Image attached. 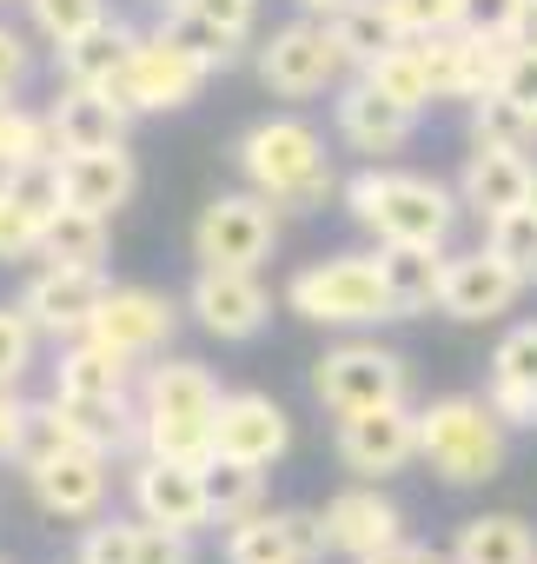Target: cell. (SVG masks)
<instances>
[{
  "label": "cell",
  "instance_id": "45",
  "mask_svg": "<svg viewBox=\"0 0 537 564\" xmlns=\"http://www.w3.org/2000/svg\"><path fill=\"white\" fill-rule=\"evenodd\" d=\"M392 21L405 28V41H425V34L458 28V0H392Z\"/></svg>",
  "mask_w": 537,
  "mask_h": 564
},
{
  "label": "cell",
  "instance_id": "19",
  "mask_svg": "<svg viewBox=\"0 0 537 564\" xmlns=\"http://www.w3.org/2000/svg\"><path fill=\"white\" fill-rule=\"evenodd\" d=\"M28 478H34V498H41L54 518H94L100 498H107V452H94V445H67V452L41 458Z\"/></svg>",
  "mask_w": 537,
  "mask_h": 564
},
{
  "label": "cell",
  "instance_id": "4",
  "mask_svg": "<svg viewBox=\"0 0 537 564\" xmlns=\"http://www.w3.org/2000/svg\"><path fill=\"white\" fill-rule=\"evenodd\" d=\"M504 452H511V438H504V419L491 399L451 392L418 412V458L445 485H491L504 471Z\"/></svg>",
  "mask_w": 537,
  "mask_h": 564
},
{
  "label": "cell",
  "instance_id": "6",
  "mask_svg": "<svg viewBox=\"0 0 537 564\" xmlns=\"http://www.w3.org/2000/svg\"><path fill=\"white\" fill-rule=\"evenodd\" d=\"M206 80H212V67H206L199 54L173 47L166 34H140L133 61H127L120 80L100 87V94H113L127 113H173V107H193V100L206 94Z\"/></svg>",
  "mask_w": 537,
  "mask_h": 564
},
{
  "label": "cell",
  "instance_id": "13",
  "mask_svg": "<svg viewBox=\"0 0 537 564\" xmlns=\"http://www.w3.org/2000/svg\"><path fill=\"white\" fill-rule=\"evenodd\" d=\"M107 272L100 265H47L34 286L21 293V313L34 319V333H54V339H87L100 300H107Z\"/></svg>",
  "mask_w": 537,
  "mask_h": 564
},
{
  "label": "cell",
  "instance_id": "9",
  "mask_svg": "<svg viewBox=\"0 0 537 564\" xmlns=\"http://www.w3.org/2000/svg\"><path fill=\"white\" fill-rule=\"evenodd\" d=\"M339 67H346V54H339L332 28H326L319 14H306V21H286L273 41L259 47V80L273 87V94H286V100L326 94V87L339 80Z\"/></svg>",
  "mask_w": 537,
  "mask_h": 564
},
{
  "label": "cell",
  "instance_id": "18",
  "mask_svg": "<svg viewBox=\"0 0 537 564\" xmlns=\"http://www.w3.org/2000/svg\"><path fill=\"white\" fill-rule=\"evenodd\" d=\"M326 544L339 551V557H372V551H392L398 538H405V511L385 498V491H372V485H359V491H339L326 511Z\"/></svg>",
  "mask_w": 537,
  "mask_h": 564
},
{
  "label": "cell",
  "instance_id": "37",
  "mask_svg": "<svg viewBox=\"0 0 537 564\" xmlns=\"http://www.w3.org/2000/svg\"><path fill=\"white\" fill-rule=\"evenodd\" d=\"M484 246L524 279V286H537V213L530 206H511V213L484 219Z\"/></svg>",
  "mask_w": 537,
  "mask_h": 564
},
{
  "label": "cell",
  "instance_id": "55",
  "mask_svg": "<svg viewBox=\"0 0 537 564\" xmlns=\"http://www.w3.org/2000/svg\"><path fill=\"white\" fill-rule=\"evenodd\" d=\"M530 213H537V180H530Z\"/></svg>",
  "mask_w": 537,
  "mask_h": 564
},
{
  "label": "cell",
  "instance_id": "23",
  "mask_svg": "<svg viewBox=\"0 0 537 564\" xmlns=\"http://www.w3.org/2000/svg\"><path fill=\"white\" fill-rule=\"evenodd\" d=\"M412 127H418V113L398 107L392 94H379L365 74L339 94V133H346V147H359V153H398V147L412 140Z\"/></svg>",
  "mask_w": 537,
  "mask_h": 564
},
{
  "label": "cell",
  "instance_id": "41",
  "mask_svg": "<svg viewBox=\"0 0 537 564\" xmlns=\"http://www.w3.org/2000/svg\"><path fill=\"white\" fill-rule=\"evenodd\" d=\"M34 366V319L21 306H0V386H21Z\"/></svg>",
  "mask_w": 537,
  "mask_h": 564
},
{
  "label": "cell",
  "instance_id": "26",
  "mask_svg": "<svg viewBox=\"0 0 537 564\" xmlns=\"http://www.w3.org/2000/svg\"><path fill=\"white\" fill-rule=\"evenodd\" d=\"M133 47H140V34L107 14V21H94L87 34H74V41L61 47V80H67V87H113L120 67L133 61Z\"/></svg>",
  "mask_w": 537,
  "mask_h": 564
},
{
  "label": "cell",
  "instance_id": "32",
  "mask_svg": "<svg viewBox=\"0 0 537 564\" xmlns=\"http://www.w3.org/2000/svg\"><path fill=\"white\" fill-rule=\"evenodd\" d=\"M41 259L47 265H100L107 259V213L87 206H61L41 232Z\"/></svg>",
  "mask_w": 537,
  "mask_h": 564
},
{
  "label": "cell",
  "instance_id": "22",
  "mask_svg": "<svg viewBox=\"0 0 537 564\" xmlns=\"http://www.w3.org/2000/svg\"><path fill=\"white\" fill-rule=\"evenodd\" d=\"M47 120H54V147L61 153H100V147H127V120L133 113L113 94H100V87H67Z\"/></svg>",
  "mask_w": 537,
  "mask_h": 564
},
{
  "label": "cell",
  "instance_id": "44",
  "mask_svg": "<svg viewBox=\"0 0 537 564\" xmlns=\"http://www.w3.org/2000/svg\"><path fill=\"white\" fill-rule=\"evenodd\" d=\"M74 438H67V425H61V412H54V399L47 405H34L28 412V438H21V471H34L41 458H54V452H67Z\"/></svg>",
  "mask_w": 537,
  "mask_h": 564
},
{
  "label": "cell",
  "instance_id": "10",
  "mask_svg": "<svg viewBox=\"0 0 537 564\" xmlns=\"http://www.w3.org/2000/svg\"><path fill=\"white\" fill-rule=\"evenodd\" d=\"M339 458L346 471L359 478H392L418 458V412L405 399L392 405H365V412H346L339 419Z\"/></svg>",
  "mask_w": 537,
  "mask_h": 564
},
{
  "label": "cell",
  "instance_id": "31",
  "mask_svg": "<svg viewBox=\"0 0 537 564\" xmlns=\"http://www.w3.org/2000/svg\"><path fill=\"white\" fill-rule=\"evenodd\" d=\"M199 478H206V511H212V524H239V518H252L259 511V498H265V465H245V458H206L199 465Z\"/></svg>",
  "mask_w": 537,
  "mask_h": 564
},
{
  "label": "cell",
  "instance_id": "2",
  "mask_svg": "<svg viewBox=\"0 0 537 564\" xmlns=\"http://www.w3.org/2000/svg\"><path fill=\"white\" fill-rule=\"evenodd\" d=\"M232 160H239V173H245L252 193H265L273 206H293V213L326 206L332 186H339L319 127H313V120H293V113H286V120H259V127H245L239 147H232Z\"/></svg>",
  "mask_w": 537,
  "mask_h": 564
},
{
  "label": "cell",
  "instance_id": "3",
  "mask_svg": "<svg viewBox=\"0 0 537 564\" xmlns=\"http://www.w3.org/2000/svg\"><path fill=\"white\" fill-rule=\"evenodd\" d=\"M346 206L365 232L379 239H405V246H445L464 199L425 173H385V166H365L346 180Z\"/></svg>",
  "mask_w": 537,
  "mask_h": 564
},
{
  "label": "cell",
  "instance_id": "53",
  "mask_svg": "<svg viewBox=\"0 0 537 564\" xmlns=\"http://www.w3.org/2000/svg\"><path fill=\"white\" fill-rule=\"evenodd\" d=\"M517 47H537V0H517V28H511Z\"/></svg>",
  "mask_w": 537,
  "mask_h": 564
},
{
  "label": "cell",
  "instance_id": "27",
  "mask_svg": "<svg viewBox=\"0 0 537 564\" xmlns=\"http://www.w3.org/2000/svg\"><path fill=\"white\" fill-rule=\"evenodd\" d=\"M127 379H133V359H120L100 339H67V352L54 366L61 399H127Z\"/></svg>",
  "mask_w": 537,
  "mask_h": 564
},
{
  "label": "cell",
  "instance_id": "5",
  "mask_svg": "<svg viewBox=\"0 0 537 564\" xmlns=\"http://www.w3.org/2000/svg\"><path fill=\"white\" fill-rule=\"evenodd\" d=\"M286 306L313 326H379V319H392L379 252H339V259L306 265L286 286Z\"/></svg>",
  "mask_w": 537,
  "mask_h": 564
},
{
  "label": "cell",
  "instance_id": "14",
  "mask_svg": "<svg viewBox=\"0 0 537 564\" xmlns=\"http://www.w3.org/2000/svg\"><path fill=\"white\" fill-rule=\"evenodd\" d=\"M173 326H179V306H173L166 293H153V286H113V293L100 300L87 339L113 346L120 359H153V352L173 339Z\"/></svg>",
  "mask_w": 537,
  "mask_h": 564
},
{
  "label": "cell",
  "instance_id": "38",
  "mask_svg": "<svg viewBox=\"0 0 537 564\" xmlns=\"http://www.w3.org/2000/svg\"><path fill=\"white\" fill-rule=\"evenodd\" d=\"M418 61H425V74H431V94H438V100H464V28L425 34V41H418Z\"/></svg>",
  "mask_w": 537,
  "mask_h": 564
},
{
  "label": "cell",
  "instance_id": "39",
  "mask_svg": "<svg viewBox=\"0 0 537 564\" xmlns=\"http://www.w3.org/2000/svg\"><path fill=\"white\" fill-rule=\"evenodd\" d=\"M41 232H47V219L0 180V259H41Z\"/></svg>",
  "mask_w": 537,
  "mask_h": 564
},
{
  "label": "cell",
  "instance_id": "16",
  "mask_svg": "<svg viewBox=\"0 0 537 564\" xmlns=\"http://www.w3.org/2000/svg\"><path fill=\"white\" fill-rule=\"evenodd\" d=\"M212 438H219V458L273 465L293 445V419H286L280 399H265V392H226L219 399V419H212Z\"/></svg>",
  "mask_w": 537,
  "mask_h": 564
},
{
  "label": "cell",
  "instance_id": "8",
  "mask_svg": "<svg viewBox=\"0 0 537 564\" xmlns=\"http://www.w3.org/2000/svg\"><path fill=\"white\" fill-rule=\"evenodd\" d=\"M405 386H412V372L385 346H332L313 372V392L332 419L365 412V405H392V399H405Z\"/></svg>",
  "mask_w": 537,
  "mask_h": 564
},
{
  "label": "cell",
  "instance_id": "28",
  "mask_svg": "<svg viewBox=\"0 0 537 564\" xmlns=\"http://www.w3.org/2000/svg\"><path fill=\"white\" fill-rule=\"evenodd\" d=\"M451 564H537V538H530L524 518L484 511V518H464V524H458Z\"/></svg>",
  "mask_w": 537,
  "mask_h": 564
},
{
  "label": "cell",
  "instance_id": "42",
  "mask_svg": "<svg viewBox=\"0 0 537 564\" xmlns=\"http://www.w3.org/2000/svg\"><path fill=\"white\" fill-rule=\"evenodd\" d=\"M0 180H8L41 219H54L61 206H67V193H61V160H41V166H21V173H0Z\"/></svg>",
  "mask_w": 537,
  "mask_h": 564
},
{
  "label": "cell",
  "instance_id": "30",
  "mask_svg": "<svg viewBox=\"0 0 537 564\" xmlns=\"http://www.w3.org/2000/svg\"><path fill=\"white\" fill-rule=\"evenodd\" d=\"M54 412H61V425H67L74 445H94V452H107V458L140 438V419L127 412V399H61V392H54Z\"/></svg>",
  "mask_w": 537,
  "mask_h": 564
},
{
  "label": "cell",
  "instance_id": "15",
  "mask_svg": "<svg viewBox=\"0 0 537 564\" xmlns=\"http://www.w3.org/2000/svg\"><path fill=\"white\" fill-rule=\"evenodd\" d=\"M517 293H524V279H517L491 246H478V252L445 259V293H438V313H445V319H464V326H484V319L511 313V300H517Z\"/></svg>",
  "mask_w": 537,
  "mask_h": 564
},
{
  "label": "cell",
  "instance_id": "52",
  "mask_svg": "<svg viewBox=\"0 0 537 564\" xmlns=\"http://www.w3.org/2000/svg\"><path fill=\"white\" fill-rule=\"evenodd\" d=\"M359 564H451V557H438V551H425V544H392V551H372V557H359Z\"/></svg>",
  "mask_w": 537,
  "mask_h": 564
},
{
  "label": "cell",
  "instance_id": "36",
  "mask_svg": "<svg viewBox=\"0 0 537 564\" xmlns=\"http://www.w3.org/2000/svg\"><path fill=\"white\" fill-rule=\"evenodd\" d=\"M41 160H61L54 120H47V113L8 107V120H0V173H21V166H41Z\"/></svg>",
  "mask_w": 537,
  "mask_h": 564
},
{
  "label": "cell",
  "instance_id": "12",
  "mask_svg": "<svg viewBox=\"0 0 537 564\" xmlns=\"http://www.w3.org/2000/svg\"><path fill=\"white\" fill-rule=\"evenodd\" d=\"M326 551L319 511H252L226 531V564H319Z\"/></svg>",
  "mask_w": 537,
  "mask_h": 564
},
{
  "label": "cell",
  "instance_id": "25",
  "mask_svg": "<svg viewBox=\"0 0 537 564\" xmlns=\"http://www.w3.org/2000/svg\"><path fill=\"white\" fill-rule=\"evenodd\" d=\"M504 425H537V326H511L491 352V392Z\"/></svg>",
  "mask_w": 537,
  "mask_h": 564
},
{
  "label": "cell",
  "instance_id": "11",
  "mask_svg": "<svg viewBox=\"0 0 537 564\" xmlns=\"http://www.w3.org/2000/svg\"><path fill=\"white\" fill-rule=\"evenodd\" d=\"M186 313L212 333V339H252L265 319H273V293L259 286L252 265H199Z\"/></svg>",
  "mask_w": 537,
  "mask_h": 564
},
{
  "label": "cell",
  "instance_id": "29",
  "mask_svg": "<svg viewBox=\"0 0 537 564\" xmlns=\"http://www.w3.org/2000/svg\"><path fill=\"white\" fill-rule=\"evenodd\" d=\"M326 28H332V41H339L346 67H372L385 47H398V41H405V28L392 21V0H346L339 14H326Z\"/></svg>",
  "mask_w": 537,
  "mask_h": 564
},
{
  "label": "cell",
  "instance_id": "21",
  "mask_svg": "<svg viewBox=\"0 0 537 564\" xmlns=\"http://www.w3.org/2000/svg\"><path fill=\"white\" fill-rule=\"evenodd\" d=\"M379 279L392 319H418L438 306L445 293V246H405V239H379Z\"/></svg>",
  "mask_w": 537,
  "mask_h": 564
},
{
  "label": "cell",
  "instance_id": "7",
  "mask_svg": "<svg viewBox=\"0 0 537 564\" xmlns=\"http://www.w3.org/2000/svg\"><path fill=\"white\" fill-rule=\"evenodd\" d=\"M273 246H280V206L265 193H219L193 226L199 265H259Z\"/></svg>",
  "mask_w": 537,
  "mask_h": 564
},
{
  "label": "cell",
  "instance_id": "24",
  "mask_svg": "<svg viewBox=\"0 0 537 564\" xmlns=\"http://www.w3.org/2000/svg\"><path fill=\"white\" fill-rule=\"evenodd\" d=\"M140 186V166L127 147H100V153H61V193L67 206H87V213H120Z\"/></svg>",
  "mask_w": 537,
  "mask_h": 564
},
{
  "label": "cell",
  "instance_id": "20",
  "mask_svg": "<svg viewBox=\"0 0 537 564\" xmlns=\"http://www.w3.org/2000/svg\"><path fill=\"white\" fill-rule=\"evenodd\" d=\"M530 180H537V166H530L517 147H471L464 180H458V199H464L478 219H497V213H511V206H530Z\"/></svg>",
  "mask_w": 537,
  "mask_h": 564
},
{
  "label": "cell",
  "instance_id": "54",
  "mask_svg": "<svg viewBox=\"0 0 537 564\" xmlns=\"http://www.w3.org/2000/svg\"><path fill=\"white\" fill-rule=\"evenodd\" d=\"M299 8H306V14H319V21H326V14H339V8H346V0H299Z\"/></svg>",
  "mask_w": 537,
  "mask_h": 564
},
{
  "label": "cell",
  "instance_id": "33",
  "mask_svg": "<svg viewBox=\"0 0 537 564\" xmlns=\"http://www.w3.org/2000/svg\"><path fill=\"white\" fill-rule=\"evenodd\" d=\"M379 94H392L398 107H412V113H425L438 94H431V74H425V61H418V41H398V47H385L372 67H359Z\"/></svg>",
  "mask_w": 537,
  "mask_h": 564
},
{
  "label": "cell",
  "instance_id": "17",
  "mask_svg": "<svg viewBox=\"0 0 537 564\" xmlns=\"http://www.w3.org/2000/svg\"><path fill=\"white\" fill-rule=\"evenodd\" d=\"M133 505L146 524H166V531H206L212 511H206V478L199 465H179V458H140L133 471Z\"/></svg>",
  "mask_w": 537,
  "mask_h": 564
},
{
  "label": "cell",
  "instance_id": "46",
  "mask_svg": "<svg viewBox=\"0 0 537 564\" xmlns=\"http://www.w3.org/2000/svg\"><path fill=\"white\" fill-rule=\"evenodd\" d=\"M133 564H193V538H186V531H166V524H146V518H140Z\"/></svg>",
  "mask_w": 537,
  "mask_h": 564
},
{
  "label": "cell",
  "instance_id": "34",
  "mask_svg": "<svg viewBox=\"0 0 537 564\" xmlns=\"http://www.w3.org/2000/svg\"><path fill=\"white\" fill-rule=\"evenodd\" d=\"M471 140L478 147H517V153H530L537 147V113L491 87V94L471 100Z\"/></svg>",
  "mask_w": 537,
  "mask_h": 564
},
{
  "label": "cell",
  "instance_id": "49",
  "mask_svg": "<svg viewBox=\"0 0 537 564\" xmlns=\"http://www.w3.org/2000/svg\"><path fill=\"white\" fill-rule=\"evenodd\" d=\"M497 94H511L517 107H530V113H537V47H511V61H504V80H497Z\"/></svg>",
  "mask_w": 537,
  "mask_h": 564
},
{
  "label": "cell",
  "instance_id": "47",
  "mask_svg": "<svg viewBox=\"0 0 537 564\" xmlns=\"http://www.w3.org/2000/svg\"><path fill=\"white\" fill-rule=\"evenodd\" d=\"M458 28L464 34H511L517 28V0H458Z\"/></svg>",
  "mask_w": 537,
  "mask_h": 564
},
{
  "label": "cell",
  "instance_id": "56",
  "mask_svg": "<svg viewBox=\"0 0 537 564\" xmlns=\"http://www.w3.org/2000/svg\"><path fill=\"white\" fill-rule=\"evenodd\" d=\"M0 120H8V100H0Z\"/></svg>",
  "mask_w": 537,
  "mask_h": 564
},
{
  "label": "cell",
  "instance_id": "48",
  "mask_svg": "<svg viewBox=\"0 0 537 564\" xmlns=\"http://www.w3.org/2000/svg\"><path fill=\"white\" fill-rule=\"evenodd\" d=\"M28 399L14 386H0V465H21V438H28Z\"/></svg>",
  "mask_w": 537,
  "mask_h": 564
},
{
  "label": "cell",
  "instance_id": "43",
  "mask_svg": "<svg viewBox=\"0 0 537 564\" xmlns=\"http://www.w3.org/2000/svg\"><path fill=\"white\" fill-rule=\"evenodd\" d=\"M133 544H140V524L133 518H107L80 538V564H133Z\"/></svg>",
  "mask_w": 537,
  "mask_h": 564
},
{
  "label": "cell",
  "instance_id": "40",
  "mask_svg": "<svg viewBox=\"0 0 537 564\" xmlns=\"http://www.w3.org/2000/svg\"><path fill=\"white\" fill-rule=\"evenodd\" d=\"M34 8V28L54 41V47H67L74 34H87L94 21H107V0H28Z\"/></svg>",
  "mask_w": 537,
  "mask_h": 564
},
{
  "label": "cell",
  "instance_id": "51",
  "mask_svg": "<svg viewBox=\"0 0 537 564\" xmlns=\"http://www.w3.org/2000/svg\"><path fill=\"white\" fill-rule=\"evenodd\" d=\"M21 80H28V41H21L8 21H0V100H8Z\"/></svg>",
  "mask_w": 537,
  "mask_h": 564
},
{
  "label": "cell",
  "instance_id": "57",
  "mask_svg": "<svg viewBox=\"0 0 537 564\" xmlns=\"http://www.w3.org/2000/svg\"><path fill=\"white\" fill-rule=\"evenodd\" d=\"M160 8H179V0H160Z\"/></svg>",
  "mask_w": 537,
  "mask_h": 564
},
{
  "label": "cell",
  "instance_id": "35",
  "mask_svg": "<svg viewBox=\"0 0 537 564\" xmlns=\"http://www.w3.org/2000/svg\"><path fill=\"white\" fill-rule=\"evenodd\" d=\"M153 34H166L173 47H186V54H199V61H206L212 74L239 61V34H226L219 21H206V14H193V8H166Z\"/></svg>",
  "mask_w": 537,
  "mask_h": 564
},
{
  "label": "cell",
  "instance_id": "50",
  "mask_svg": "<svg viewBox=\"0 0 537 564\" xmlns=\"http://www.w3.org/2000/svg\"><path fill=\"white\" fill-rule=\"evenodd\" d=\"M179 8H193V14H206V21H219L226 34H252V21H259V0H179Z\"/></svg>",
  "mask_w": 537,
  "mask_h": 564
},
{
  "label": "cell",
  "instance_id": "1",
  "mask_svg": "<svg viewBox=\"0 0 537 564\" xmlns=\"http://www.w3.org/2000/svg\"><path fill=\"white\" fill-rule=\"evenodd\" d=\"M219 379L193 359H166L146 372L140 386V445L146 458H179V465H206L219 452L212 419H219Z\"/></svg>",
  "mask_w": 537,
  "mask_h": 564
}]
</instances>
